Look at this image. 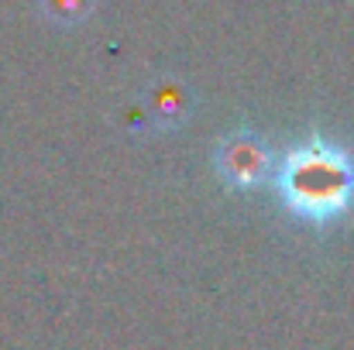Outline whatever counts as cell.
Masks as SVG:
<instances>
[{
  "instance_id": "obj_1",
  "label": "cell",
  "mask_w": 354,
  "mask_h": 350,
  "mask_svg": "<svg viewBox=\"0 0 354 350\" xmlns=\"http://www.w3.org/2000/svg\"><path fill=\"white\" fill-rule=\"evenodd\" d=\"M275 186L296 217L330 224L354 206V158L327 137H310L282 158Z\"/></svg>"
},
{
  "instance_id": "obj_2",
  "label": "cell",
  "mask_w": 354,
  "mask_h": 350,
  "mask_svg": "<svg viewBox=\"0 0 354 350\" xmlns=\"http://www.w3.org/2000/svg\"><path fill=\"white\" fill-rule=\"evenodd\" d=\"M214 168L231 189H254L268 179L272 155L254 134L234 130L214 148Z\"/></svg>"
}]
</instances>
